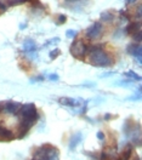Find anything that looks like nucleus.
I'll return each instance as SVG.
<instances>
[{
	"label": "nucleus",
	"instance_id": "obj_1",
	"mask_svg": "<svg viewBox=\"0 0 142 160\" xmlns=\"http://www.w3.org/2000/svg\"><path fill=\"white\" fill-rule=\"evenodd\" d=\"M21 114V121H20V132L17 135L18 138H23L28 131L31 130V128L38 121L39 119V114L38 110L35 108V104L28 103V104H22L20 108Z\"/></svg>",
	"mask_w": 142,
	"mask_h": 160
},
{
	"label": "nucleus",
	"instance_id": "obj_2",
	"mask_svg": "<svg viewBox=\"0 0 142 160\" xmlns=\"http://www.w3.org/2000/svg\"><path fill=\"white\" fill-rule=\"evenodd\" d=\"M85 57L88 58V62L91 66H94V67L107 68V67H111L112 64H113L112 57L103 50V48L100 46V45L89 48Z\"/></svg>",
	"mask_w": 142,
	"mask_h": 160
},
{
	"label": "nucleus",
	"instance_id": "obj_3",
	"mask_svg": "<svg viewBox=\"0 0 142 160\" xmlns=\"http://www.w3.org/2000/svg\"><path fill=\"white\" fill-rule=\"evenodd\" d=\"M35 152L39 153L44 160H60V152L56 147L51 144H45L43 147H39Z\"/></svg>",
	"mask_w": 142,
	"mask_h": 160
},
{
	"label": "nucleus",
	"instance_id": "obj_4",
	"mask_svg": "<svg viewBox=\"0 0 142 160\" xmlns=\"http://www.w3.org/2000/svg\"><path fill=\"white\" fill-rule=\"evenodd\" d=\"M89 46L83 41V40H77L71 45V53L73 57L79 58V60H84L86 56Z\"/></svg>",
	"mask_w": 142,
	"mask_h": 160
},
{
	"label": "nucleus",
	"instance_id": "obj_5",
	"mask_svg": "<svg viewBox=\"0 0 142 160\" xmlns=\"http://www.w3.org/2000/svg\"><path fill=\"white\" fill-rule=\"evenodd\" d=\"M103 33V26L101 22H95L86 29V38L90 40H97Z\"/></svg>",
	"mask_w": 142,
	"mask_h": 160
},
{
	"label": "nucleus",
	"instance_id": "obj_6",
	"mask_svg": "<svg viewBox=\"0 0 142 160\" xmlns=\"http://www.w3.org/2000/svg\"><path fill=\"white\" fill-rule=\"evenodd\" d=\"M128 53L131 55L132 57H135V60L137 61L139 64L142 63V48L139 42H132L128 46Z\"/></svg>",
	"mask_w": 142,
	"mask_h": 160
},
{
	"label": "nucleus",
	"instance_id": "obj_7",
	"mask_svg": "<svg viewBox=\"0 0 142 160\" xmlns=\"http://www.w3.org/2000/svg\"><path fill=\"white\" fill-rule=\"evenodd\" d=\"M100 160H119V155L114 147H107L100 154Z\"/></svg>",
	"mask_w": 142,
	"mask_h": 160
},
{
	"label": "nucleus",
	"instance_id": "obj_8",
	"mask_svg": "<svg viewBox=\"0 0 142 160\" xmlns=\"http://www.w3.org/2000/svg\"><path fill=\"white\" fill-rule=\"evenodd\" d=\"M58 103L67 107H79L80 104H85L86 102L81 98H72V97H62L58 100Z\"/></svg>",
	"mask_w": 142,
	"mask_h": 160
},
{
	"label": "nucleus",
	"instance_id": "obj_9",
	"mask_svg": "<svg viewBox=\"0 0 142 160\" xmlns=\"http://www.w3.org/2000/svg\"><path fill=\"white\" fill-rule=\"evenodd\" d=\"M21 103L18 102H13V101H9V102H5L4 104H3V108L1 109H4L5 112H8V113H10V114H16L21 108Z\"/></svg>",
	"mask_w": 142,
	"mask_h": 160
},
{
	"label": "nucleus",
	"instance_id": "obj_10",
	"mask_svg": "<svg viewBox=\"0 0 142 160\" xmlns=\"http://www.w3.org/2000/svg\"><path fill=\"white\" fill-rule=\"evenodd\" d=\"M139 30H141V22H131V23H129L128 26H126V28H125V33L126 34H129V35H132L134 33H136V32H139Z\"/></svg>",
	"mask_w": 142,
	"mask_h": 160
},
{
	"label": "nucleus",
	"instance_id": "obj_11",
	"mask_svg": "<svg viewBox=\"0 0 142 160\" xmlns=\"http://www.w3.org/2000/svg\"><path fill=\"white\" fill-rule=\"evenodd\" d=\"M13 138V133L9 129L0 126V141H12Z\"/></svg>",
	"mask_w": 142,
	"mask_h": 160
},
{
	"label": "nucleus",
	"instance_id": "obj_12",
	"mask_svg": "<svg viewBox=\"0 0 142 160\" xmlns=\"http://www.w3.org/2000/svg\"><path fill=\"white\" fill-rule=\"evenodd\" d=\"M132 152H134V147L132 144H126L125 148L123 150V153L119 155V160H129L131 158Z\"/></svg>",
	"mask_w": 142,
	"mask_h": 160
},
{
	"label": "nucleus",
	"instance_id": "obj_13",
	"mask_svg": "<svg viewBox=\"0 0 142 160\" xmlns=\"http://www.w3.org/2000/svg\"><path fill=\"white\" fill-rule=\"evenodd\" d=\"M81 140H83V133L81 132H77L75 135H73L71 138V142H69V149H75V147L80 143Z\"/></svg>",
	"mask_w": 142,
	"mask_h": 160
},
{
	"label": "nucleus",
	"instance_id": "obj_14",
	"mask_svg": "<svg viewBox=\"0 0 142 160\" xmlns=\"http://www.w3.org/2000/svg\"><path fill=\"white\" fill-rule=\"evenodd\" d=\"M37 50V44L32 39H27L23 42V51L24 52H34Z\"/></svg>",
	"mask_w": 142,
	"mask_h": 160
},
{
	"label": "nucleus",
	"instance_id": "obj_15",
	"mask_svg": "<svg viewBox=\"0 0 142 160\" xmlns=\"http://www.w3.org/2000/svg\"><path fill=\"white\" fill-rule=\"evenodd\" d=\"M113 20H114V15L109 11H104L101 13V21H103V22L111 23V22H113Z\"/></svg>",
	"mask_w": 142,
	"mask_h": 160
},
{
	"label": "nucleus",
	"instance_id": "obj_16",
	"mask_svg": "<svg viewBox=\"0 0 142 160\" xmlns=\"http://www.w3.org/2000/svg\"><path fill=\"white\" fill-rule=\"evenodd\" d=\"M125 77H129V78L131 80H134V81H140V80H141V77H140L139 74H136L135 72H132V70L126 72V73H125Z\"/></svg>",
	"mask_w": 142,
	"mask_h": 160
},
{
	"label": "nucleus",
	"instance_id": "obj_17",
	"mask_svg": "<svg viewBox=\"0 0 142 160\" xmlns=\"http://www.w3.org/2000/svg\"><path fill=\"white\" fill-rule=\"evenodd\" d=\"M132 39L135 40V42H141L142 41V30H139V32H136V33H134L132 34Z\"/></svg>",
	"mask_w": 142,
	"mask_h": 160
},
{
	"label": "nucleus",
	"instance_id": "obj_18",
	"mask_svg": "<svg viewBox=\"0 0 142 160\" xmlns=\"http://www.w3.org/2000/svg\"><path fill=\"white\" fill-rule=\"evenodd\" d=\"M26 1H29V0H9L8 6H15V5H18V4H23Z\"/></svg>",
	"mask_w": 142,
	"mask_h": 160
},
{
	"label": "nucleus",
	"instance_id": "obj_19",
	"mask_svg": "<svg viewBox=\"0 0 142 160\" xmlns=\"http://www.w3.org/2000/svg\"><path fill=\"white\" fill-rule=\"evenodd\" d=\"M60 53H61L60 49H55V50L50 51V58L51 60H55L57 56H60Z\"/></svg>",
	"mask_w": 142,
	"mask_h": 160
},
{
	"label": "nucleus",
	"instance_id": "obj_20",
	"mask_svg": "<svg viewBox=\"0 0 142 160\" xmlns=\"http://www.w3.org/2000/svg\"><path fill=\"white\" fill-rule=\"evenodd\" d=\"M77 34H78V32H77V30H73V29H69L66 32V37L69 38V39L74 38V37H77Z\"/></svg>",
	"mask_w": 142,
	"mask_h": 160
},
{
	"label": "nucleus",
	"instance_id": "obj_21",
	"mask_svg": "<svg viewBox=\"0 0 142 160\" xmlns=\"http://www.w3.org/2000/svg\"><path fill=\"white\" fill-rule=\"evenodd\" d=\"M66 21H67V17H66L64 15H60L57 21H56V24H63Z\"/></svg>",
	"mask_w": 142,
	"mask_h": 160
},
{
	"label": "nucleus",
	"instance_id": "obj_22",
	"mask_svg": "<svg viewBox=\"0 0 142 160\" xmlns=\"http://www.w3.org/2000/svg\"><path fill=\"white\" fill-rule=\"evenodd\" d=\"M48 79L51 80V81H57V80L60 79V77H58L57 74L52 73V74H49V75H48Z\"/></svg>",
	"mask_w": 142,
	"mask_h": 160
},
{
	"label": "nucleus",
	"instance_id": "obj_23",
	"mask_svg": "<svg viewBox=\"0 0 142 160\" xmlns=\"http://www.w3.org/2000/svg\"><path fill=\"white\" fill-rule=\"evenodd\" d=\"M128 100L129 101H140L141 100V92H139L137 95H134V96H131V97H129Z\"/></svg>",
	"mask_w": 142,
	"mask_h": 160
},
{
	"label": "nucleus",
	"instance_id": "obj_24",
	"mask_svg": "<svg viewBox=\"0 0 142 160\" xmlns=\"http://www.w3.org/2000/svg\"><path fill=\"white\" fill-rule=\"evenodd\" d=\"M67 1V4H66V6H68V5H71V4H74V5H78L80 1H85V0H66Z\"/></svg>",
	"mask_w": 142,
	"mask_h": 160
},
{
	"label": "nucleus",
	"instance_id": "obj_25",
	"mask_svg": "<svg viewBox=\"0 0 142 160\" xmlns=\"http://www.w3.org/2000/svg\"><path fill=\"white\" fill-rule=\"evenodd\" d=\"M58 42H60V38H53V39H51V41H48V42L45 44V46L51 45V44H58Z\"/></svg>",
	"mask_w": 142,
	"mask_h": 160
},
{
	"label": "nucleus",
	"instance_id": "obj_26",
	"mask_svg": "<svg viewBox=\"0 0 142 160\" xmlns=\"http://www.w3.org/2000/svg\"><path fill=\"white\" fill-rule=\"evenodd\" d=\"M8 9V4H4V1L0 0V11H5Z\"/></svg>",
	"mask_w": 142,
	"mask_h": 160
},
{
	"label": "nucleus",
	"instance_id": "obj_27",
	"mask_svg": "<svg viewBox=\"0 0 142 160\" xmlns=\"http://www.w3.org/2000/svg\"><path fill=\"white\" fill-rule=\"evenodd\" d=\"M44 80V77H41V75H39V77H37V78H33V79L31 80V82H37V81H43Z\"/></svg>",
	"mask_w": 142,
	"mask_h": 160
},
{
	"label": "nucleus",
	"instance_id": "obj_28",
	"mask_svg": "<svg viewBox=\"0 0 142 160\" xmlns=\"http://www.w3.org/2000/svg\"><path fill=\"white\" fill-rule=\"evenodd\" d=\"M115 72H107V73H103L101 74V78H104V77H111V75H114Z\"/></svg>",
	"mask_w": 142,
	"mask_h": 160
},
{
	"label": "nucleus",
	"instance_id": "obj_29",
	"mask_svg": "<svg viewBox=\"0 0 142 160\" xmlns=\"http://www.w3.org/2000/svg\"><path fill=\"white\" fill-rule=\"evenodd\" d=\"M97 138H99L100 141L104 140V133H103L102 131H99V132H97Z\"/></svg>",
	"mask_w": 142,
	"mask_h": 160
},
{
	"label": "nucleus",
	"instance_id": "obj_30",
	"mask_svg": "<svg viewBox=\"0 0 142 160\" xmlns=\"http://www.w3.org/2000/svg\"><path fill=\"white\" fill-rule=\"evenodd\" d=\"M113 118H115L113 114H106V115H104V119L106 120H111V119H113Z\"/></svg>",
	"mask_w": 142,
	"mask_h": 160
},
{
	"label": "nucleus",
	"instance_id": "obj_31",
	"mask_svg": "<svg viewBox=\"0 0 142 160\" xmlns=\"http://www.w3.org/2000/svg\"><path fill=\"white\" fill-rule=\"evenodd\" d=\"M141 15H142V8L141 6H139V9H137V17L141 18Z\"/></svg>",
	"mask_w": 142,
	"mask_h": 160
},
{
	"label": "nucleus",
	"instance_id": "obj_32",
	"mask_svg": "<svg viewBox=\"0 0 142 160\" xmlns=\"http://www.w3.org/2000/svg\"><path fill=\"white\" fill-rule=\"evenodd\" d=\"M134 1H136V0H126L128 4H131V2H134Z\"/></svg>",
	"mask_w": 142,
	"mask_h": 160
},
{
	"label": "nucleus",
	"instance_id": "obj_33",
	"mask_svg": "<svg viewBox=\"0 0 142 160\" xmlns=\"http://www.w3.org/2000/svg\"><path fill=\"white\" fill-rule=\"evenodd\" d=\"M20 27H21V29H24V28H26V24H21Z\"/></svg>",
	"mask_w": 142,
	"mask_h": 160
}]
</instances>
